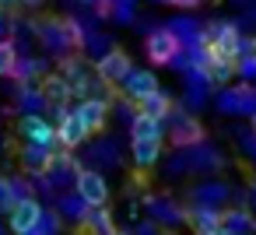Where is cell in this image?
Returning <instances> with one entry per match:
<instances>
[{
	"mask_svg": "<svg viewBox=\"0 0 256 235\" xmlns=\"http://www.w3.org/2000/svg\"><path fill=\"white\" fill-rule=\"evenodd\" d=\"M238 28L235 25H210L204 32V56H228L238 60Z\"/></svg>",
	"mask_w": 256,
	"mask_h": 235,
	"instance_id": "cell-1",
	"label": "cell"
},
{
	"mask_svg": "<svg viewBox=\"0 0 256 235\" xmlns=\"http://www.w3.org/2000/svg\"><path fill=\"white\" fill-rule=\"evenodd\" d=\"M130 70H134V60H130L123 50H109V53L95 64V74H98V81H106V84H123Z\"/></svg>",
	"mask_w": 256,
	"mask_h": 235,
	"instance_id": "cell-2",
	"label": "cell"
},
{
	"mask_svg": "<svg viewBox=\"0 0 256 235\" xmlns=\"http://www.w3.org/2000/svg\"><path fill=\"white\" fill-rule=\"evenodd\" d=\"M78 196H81L88 207H106V200H109V182H106V176H98V172H92V168H81V172H78Z\"/></svg>",
	"mask_w": 256,
	"mask_h": 235,
	"instance_id": "cell-3",
	"label": "cell"
},
{
	"mask_svg": "<svg viewBox=\"0 0 256 235\" xmlns=\"http://www.w3.org/2000/svg\"><path fill=\"white\" fill-rule=\"evenodd\" d=\"M179 36L172 32V28H158V32H151L148 36V56H151V64H172L176 56H179Z\"/></svg>",
	"mask_w": 256,
	"mask_h": 235,
	"instance_id": "cell-4",
	"label": "cell"
},
{
	"mask_svg": "<svg viewBox=\"0 0 256 235\" xmlns=\"http://www.w3.org/2000/svg\"><path fill=\"white\" fill-rule=\"evenodd\" d=\"M39 224H42V207H39V200H32V196L18 200L14 210H11V232H14V235H28V232H36Z\"/></svg>",
	"mask_w": 256,
	"mask_h": 235,
	"instance_id": "cell-5",
	"label": "cell"
},
{
	"mask_svg": "<svg viewBox=\"0 0 256 235\" xmlns=\"http://www.w3.org/2000/svg\"><path fill=\"white\" fill-rule=\"evenodd\" d=\"M78 116H81L88 134H98L106 126V120H109V106H106V98H84L78 106Z\"/></svg>",
	"mask_w": 256,
	"mask_h": 235,
	"instance_id": "cell-6",
	"label": "cell"
},
{
	"mask_svg": "<svg viewBox=\"0 0 256 235\" xmlns=\"http://www.w3.org/2000/svg\"><path fill=\"white\" fill-rule=\"evenodd\" d=\"M84 137H88V130H84L78 109H74V112H64V120H60V126H56V140H60L64 148H78V144H84Z\"/></svg>",
	"mask_w": 256,
	"mask_h": 235,
	"instance_id": "cell-7",
	"label": "cell"
},
{
	"mask_svg": "<svg viewBox=\"0 0 256 235\" xmlns=\"http://www.w3.org/2000/svg\"><path fill=\"white\" fill-rule=\"evenodd\" d=\"M123 88H126V95H130L134 102H140L144 95L158 92V78H154L151 70H130L126 81H123Z\"/></svg>",
	"mask_w": 256,
	"mask_h": 235,
	"instance_id": "cell-8",
	"label": "cell"
},
{
	"mask_svg": "<svg viewBox=\"0 0 256 235\" xmlns=\"http://www.w3.org/2000/svg\"><path fill=\"white\" fill-rule=\"evenodd\" d=\"M18 126H22V134H25L32 144H39V148H46V144H53V140H56V130H53L42 116H25Z\"/></svg>",
	"mask_w": 256,
	"mask_h": 235,
	"instance_id": "cell-9",
	"label": "cell"
},
{
	"mask_svg": "<svg viewBox=\"0 0 256 235\" xmlns=\"http://www.w3.org/2000/svg\"><path fill=\"white\" fill-rule=\"evenodd\" d=\"M235 70H238L235 60H228V56H204V74H207V81H214V84L232 81Z\"/></svg>",
	"mask_w": 256,
	"mask_h": 235,
	"instance_id": "cell-10",
	"label": "cell"
},
{
	"mask_svg": "<svg viewBox=\"0 0 256 235\" xmlns=\"http://www.w3.org/2000/svg\"><path fill=\"white\" fill-rule=\"evenodd\" d=\"M162 154V137H137L134 140V162L140 168H151Z\"/></svg>",
	"mask_w": 256,
	"mask_h": 235,
	"instance_id": "cell-11",
	"label": "cell"
},
{
	"mask_svg": "<svg viewBox=\"0 0 256 235\" xmlns=\"http://www.w3.org/2000/svg\"><path fill=\"white\" fill-rule=\"evenodd\" d=\"M137 106H140V112H144V116H151V120H165V116L172 112V98H168L162 88H158V92H151V95H144Z\"/></svg>",
	"mask_w": 256,
	"mask_h": 235,
	"instance_id": "cell-12",
	"label": "cell"
},
{
	"mask_svg": "<svg viewBox=\"0 0 256 235\" xmlns=\"http://www.w3.org/2000/svg\"><path fill=\"white\" fill-rule=\"evenodd\" d=\"M42 98H46L50 106H64V102L70 98V84H67V78H64V74H50V78L42 81Z\"/></svg>",
	"mask_w": 256,
	"mask_h": 235,
	"instance_id": "cell-13",
	"label": "cell"
},
{
	"mask_svg": "<svg viewBox=\"0 0 256 235\" xmlns=\"http://www.w3.org/2000/svg\"><path fill=\"white\" fill-rule=\"evenodd\" d=\"M172 140H176V144H193V140H200V123H196L193 116H179V120H176V130H172Z\"/></svg>",
	"mask_w": 256,
	"mask_h": 235,
	"instance_id": "cell-14",
	"label": "cell"
},
{
	"mask_svg": "<svg viewBox=\"0 0 256 235\" xmlns=\"http://www.w3.org/2000/svg\"><path fill=\"white\" fill-rule=\"evenodd\" d=\"M22 165H25L28 172H50V168H53V158H50L42 148H28V151L22 154Z\"/></svg>",
	"mask_w": 256,
	"mask_h": 235,
	"instance_id": "cell-15",
	"label": "cell"
},
{
	"mask_svg": "<svg viewBox=\"0 0 256 235\" xmlns=\"http://www.w3.org/2000/svg\"><path fill=\"white\" fill-rule=\"evenodd\" d=\"M162 120H151V116H144V112H137V120H134V140L137 137H162Z\"/></svg>",
	"mask_w": 256,
	"mask_h": 235,
	"instance_id": "cell-16",
	"label": "cell"
},
{
	"mask_svg": "<svg viewBox=\"0 0 256 235\" xmlns=\"http://www.w3.org/2000/svg\"><path fill=\"white\" fill-rule=\"evenodd\" d=\"M14 67H18V53H14V46H11V42H0V78H11Z\"/></svg>",
	"mask_w": 256,
	"mask_h": 235,
	"instance_id": "cell-17",
	"label": "cell"
},
{
	"mask_svg": "<svg viewBox=\"0 0 256 235\" xmlns=\"http://www.w3.org/2000/svg\"><path fill=\"white\" fill-rule=\"evenodd\" d=\"M172 4H176V8H196L200 0H172Z\"/></svg>",
	"mask_w": 256,
	"mask_h": 235,
	"instance_id": "cell-18",
	"label": "cell"
},
{
	"mask_svg": "<svg viewBox=\"0 0 256 235\" xmlns=\"http://www.w3.org/2000/svg\"><path fill=\"white\" fill-rule=\"evenodd\" d=\"M207 235H232V232H228L224 224H218V228H214V232H207Z\"/></svg>",
	"mask_w": 256,
	"mask_h": 235,
	"instance_id": "cell-19",
	"label": "cell"
},
{
	"mask_svg": "<svg viewBox=\"0 0 256 235\" xmlns=\"http://www.w3.org/2000/svg\"><path fill=\"white\" fill-rule=\"evenodd\" d=\"M22 4H28V8H42L46 0H22Z\"/></svg>",
	"mask_w": 256,
	"mask_h": 235,
	"instance_id": "cell-20",
	"label": "cell"
},
{
	"mask_svg": "<svg viewBox=\"0 0 256 235\" xmlns=\"http://www.w3.org/2000/svg\"><path fill=\"white\" fill-rule=\"evenodd\" d=\"M252 130H256V116H252Z\"/></svg>",
	"mask_w": 256,
	"mask_h": 235,
	"instance_id": "cell-21",
	"label": "cell"
},
{
	"mask_svg": "<svg viewBox=\"0 0 256 235\" xmlns=\"http://www.w3.org/2000/svg\"><path fill=\"white\" fill-rule=\"evenodd\" d=\"M109 235H123V232H109Z\"/></svg>",
	"mask_w": 256,
	"mask_h": 235,
	"instance_id": "cell-22",
	"label": "cell"
},
{
	"mask_svg": "<svg viewBox=\"0 0 256 235\" xmlns=\"http://www.w3.org/2000/svg\"><path fill=\"white\" fill-rule=\"evenodd\" d=\"M0 11H4V0H0Z\"/></svg>",
	"mask_w": 256,
	"mask_h": 235,
	"instance_id": "cell-23",
	"label": "cell"
}]
</instances>
